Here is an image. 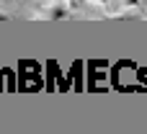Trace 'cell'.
Wrapping results in <instances>:
<instances>
[{"instance_id": "1", "label": "cell", "mask_w": 147, "mask_h": 134, "mask_svg": "<svg viewBox=\"0 0 147 134\" xmlns=\"http://www.w3.org/2000/svg\"><path fill=\"white\" fill-rule=\"evenodd\" d=\"M47 18H54V21H57V18H70V13H67L65 5H54V8L47 10Z\"/></svg>"}, {"instance_id": "2", "label": "cell", "mask_w": 147, "mask_h": 134, "mask_svg": "<svg viewBox=\"0 0 147 134\" xmlns=\"http://www.w3.org/2000/svg\"><path fill=\"white\" fill-rule=\"evenodd\" d=\"M124 3H127V5H137V0H124Z\"/></svg>"}, {"instance_id": "3", "label": "cell", "mask_w": 147, "mask_h": 134, "mask_svg": "<svg viewBox=\"0 0 147 134\" xmlns=\"http://www.w3.org/2000/svg\"><path fill=\"white\" fill-rule=\"evenodd\" d=\"M90 3H109V0H90Z\"/></svg>"}]
</instances>
